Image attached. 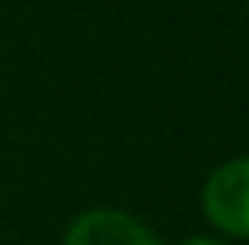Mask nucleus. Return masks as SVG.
I'll use <instances>...</instances> for the list:
<instances>
[{"label":"nucleus","mask_w":249,"mask_h":245,"mask_svg":"<svg viewBox=\"0 0 249 245\" xmlns=\"http://www.w3.org/2000/svg\"><path fill=\"white\" fill-rule=\"evenodd\" d=\"M184 245H220V242H210V238H188Z\"/></svg>","instance_id":"obj_3"},{"label":"nucleus","mask_w":249,"mask_h":245,"mask_svg":"<svg viewBox=\"0 0 249 245\" xmlns=\"http://www.w3.org/2000/svg\"><path fill=\"white\" fill-rule=\"evenodd\" d=\"M65 245H162L144 224L119 209H90L69 227Z\"/></svg>","instance_id":"obj_2"},{"label":"nucleus","mask_w":249,"mask_h":245,"mask_svg":"<svg viewBox=\"0 0 249 245\" xmlns=\"http://www.w3.org/2000/svg\"><path fill=\"white\" fill-rule=\"evenodd\" d=\"M202 209L220 231L249 238V159L217 166L202 188Z\"/></svg>","instance_id":"obj_1"}]
</instances>
